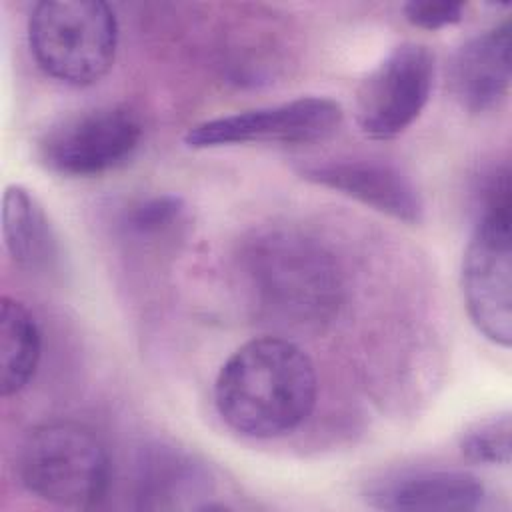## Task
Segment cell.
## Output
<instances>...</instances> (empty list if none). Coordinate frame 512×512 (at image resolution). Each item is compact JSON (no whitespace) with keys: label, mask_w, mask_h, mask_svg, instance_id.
I'll return each instance as SVG.
<instances>
[{"label":"cell","mask_w":512,"mask_h":512,"mask_svg":"<svg viewBox=\"0 0 512 512\" xmlns=\"http://www.w3.org/2000/svg\"><path fill=\"white\" fill-rule=\"evenodd\" d=\"M298 174L318 186L336 190L396 220L416 224L422 220L424 202L398 166L370 158H334L306 162Z\"/></svg>","instance_id":"cell-9"},{"label":"cell","mask_w":512,"mask_h":512,"mask_svg":"<svg viewBox=\"0 0 512 512\" xmlns=\"http://www.w3.org/2000/svg\"><path fill=\"white\" fill-rule=\"evenodd\" d=\"M184 200L176 194H158L136 202L126 212V224L136 234H158L180 220Z\"/></svg>","instance_id":"cell-16"},{"label":"cell","mask_w":512,"mask_h":512,"mask_svg":"<svg viewBox=\"0 0 512 512\" xmlns=\"http://www.w3.org/2000/svg\"><path fill=\"white\" fill-rule=\"evenodd\" d=\"M2 238L10 258L24 270H46L56 260L58 246L50 220L38 200L20 184L4 190Z\"/></svg>","instance_id":"cell-13"},{"label":"cell","mask_w":512,"mask_h":512,"mask_svg":"<svg viewBox=\"0 0 512 512\" xmlns=\"http://www.w3.org/2000/svg\"><path fill=\"white\" fill-rule=\"evenodd\" d=\"M214 482L208 468L188 452L152 444L140 452L136 462L134 498L144 510H204Z\"/></svg>","instance_id":"cell-11"},{"label":"cell","mask_w":512,"mask_h":512,"mask_svg":"<svg viewBox=\"0 0 512 512\" xmlns=\"http://www.w3.org/2000/svg\"><path fill=\"white\" fill-rule=\"evenodd\" d=\"M22 486L60 508H94L110 486V458L100 436L74 420L34 426L18 454Z\"/></svg>","instance_id":"cell-4"},{"label":"cell","mask_w":512,"mask_h":512,"mask_svg":"<svg viewBox=\"0 0 512 512\" xmlns=\"http://www.w3.org/2000/svg\"><path fill=\"white\" fill-rule=\"evenodd\" d=\"M342 118L340 102L324 96H302L204 120L186 132L184 142L198 150L232 144H310L328 138Z\"/></svg>","instance_id":"cell-8"},{"label":"cell","mask_w":512,"mask_h":512,"mask_svg":"<svg viewBox=\"0 0 512 512\" xmlns=\"http://www.w3.org/2000/svg\"><path fill=\"white\" fill-rule=\"evenodd\" d=\"M142 124L126 106H96L60 118L38 140L36 152L54 174L100 176L126 164L138 150Z\"/></svg>","instance_id":"cell-6"},{"label":"cell","mask_w":512,"mask_h":512,"mask_svg":"<svg viewBox=\"0 0 512 512\" xmlns=\"http://www.w3.org/2000/svg\"><path fill=\"white\" fill-rule=\"evenodd\" d=\"M238 270L250 302L264 318L292 328L330 322L344 298L332 252L294 228H266L242 244Z\"/></svg>","instance_id":"cell-2"},{"label":"cell","mask_w":512,"mask_h":512,"mask_svg":"<svg viewBox=\"0 0 512 512\" xmlns=\"http://www.w3.org/2000/svg\"><path fill=\"white\" fill-rule=\"evenodd\" d=\"M510 20L472 36L454 54L450 86L454 98L470 112H486L498 106L510 88Z\"/></svg>","instance_id":"cell-12"},{"label":"cell","mask_w":512,"mask_h":512,"mask_svg":"<svg viewBox=\"0 0 512 512\" xmlns=\"http://www.w3.org/2000/svg\"><path fill=\"white\" fill-rule=\"evenodd\" d=\"M316 370L294 342L262 336L244 342L220 366L214 406L248 438H276L296 430L316 404Z\"/></svg>","instance_id":"cell-1"},{"label":"cell","mask_w":512,"mask_h":512,"mask_svg":"<svg viewBox=\"0 0 512 512\" xmlns=\"http://www.w3.org/2000/svg\"><path fill=\"white\" fill-rule=\"evenodd\" d=\"M42 354V334L34 314L16 298L0 300V394L28 386Z\"/></svg>","instance_id":"cell-14"},{"label":"cell","mask_w":512,"mask_h":512,"mask_svg":"<svg viewBox=\"0 0 512 512\" xmlns=\"http://www.w3.org/2000/svg\"><path fill=\"white\" fill-rule=\"evenodd\" d=\"M486 498L484 484L470 472L444 468L396 470L374 478L364 500L378 510H476Z\"/></svg>","instance_id":"cell-10"},{"label":"cell","mask_w":512,"mask_h":512,"mask_svg":"<svg viewBox=\"0 0 512 512\" xmlns=\"http://www.w3.org/2000/svg\"><path fill=\"white\" fill-rule=\"evenodd\" d=\"M404 16L412 26L440 30L464 18V4L450 0H410L404 4Z\"/></svg>","instance_id":"cell-17"},{"label":"cell","mask_w":512,"mask_h":512,"mask_svg":"<svg viewBox=\"0 0 512 512\" xmlns=\"http://www.w3.org/2000/svg\"><path fill=\"white\" fill-rule=\"evenodd\" d=\"M510 412L494 414L470 424L460 436V452L480 464H510Z\"/></svg>","instance_id":"cell-15"},{"label":"cell","mask_w":512,"mask_h":512,"mask_svg":"<svg viewBox=\"0 0 512 512\" xmlns=\"http://www.w3.org/2000/svg\"><path fill=\"white\" fill-rule=\"evenodd\" d=\"M28 46L50 78L68 86L102 80L118 50V22L102 0H44L28 16Z\"/></svg>","instance_id":"cell-5"},{"label":"cell","mask_w":512,"mask_h":512,"mask_svg":"<svg viewBox=\"0 0 512 512\" xmlns=\"http://www.w3.org/2000/svg\"><path fill=\"white\" fill-rule=\"evenodd\" d=\"M462 294L478 332L512 342V200L510 170L498 168L482 188L478 218L462 260Z\"/></svg>","instance_id":"cell-3"},{"label":"cell","mask_w":512,"mask_h":512,"mask_svg":"<svg viewBox=\"0 0 512 512\" xmlns=\"http://www.w3.org/2000/svg\"><path fill=\"white\" fill-rule=\"evenodd\" d=\"M436 60L428 46L404 42L360 82L356 122L364 136L390 140L416 122L428 104Z\"/></svg>","instance_id":"cell-7"}]
</instances>
